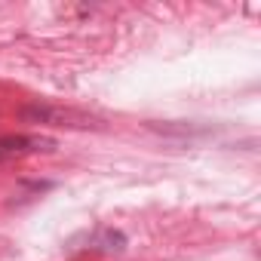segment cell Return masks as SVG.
<instances>
[{
    "mask_svg": "<svg viewBox=\"0 0 261 261\" xmlns=\"http://www.w3.org/2000/svg\"><path fill=\"white\" fill-rule=\"evenodd\" d=\"M22 117L28 123H53V126H95V117L83 114V111H74V108H49V105H31L22 111Z\"/></svg>",
    "mask_w": 261,
    "mask_h": 261,
    "instance_id": "obj_1",
    "label": "cell"
},
{
    "mask_svg": "<svg viewBox=\"0 0 261 261\" xmlns=\"http://www.w3.org/2000/svg\"><path fill=\"white\" fill-rule=\"evenodd\" d=\"M53 148L56 142L46 136H4L0 139V154H7L10 160L22 154H34V151H53Z\"/></svg>",
    "mask_w": 261,
    "mask_h": 261,
    "instance_id": "obj_2",
    "label": "cell"
},
{
    "mask_svg": "<svg viewBox=\"0 0 261 261\" xmlns=\"http://www.w3.org/2000/svg\"><path fill=\"white\" fill-rule=\"evenodd\" d=\"M86 249L108 252V255L123 252V249H126V233H120V230H114V227H98V230H92V233L86 237Z\"/></svg>",
    "mask_w": 261,
    "mask_h": 261,
    "instance_id": "obj_3",
    "label": "cell"
},
{
    "mask_svg": "<svg viewBox=\"0 0 261 261\" xmlns=\"http://www.w3.org/2000/svg\"><path fill=\"white\" fill-rule=\"evenodd\" d=\"M7 160H10V157H7V154H0V163H7Z\"/></svg>",
    "mask_w": 261,
    "mask_h": 261,
    "instance_id": "obj_4",
    "label": "cell"
}]
</instances>
